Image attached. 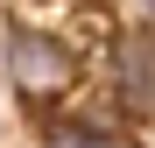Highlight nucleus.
I'll return each mask as SVG.
<instances>
[{
    "instance_id": "1",
    "label": "nucleus",
    "mask_w": 155,
    "mask_h": 148,
    "mask_svg": "<svg viewBox=\"0 0 155 148\" xmlns=\"http://www.w3.org/2000/svg\"><path fill=\"white\" fill-rule=\"evenodd\" d=\"M0 64H7V85L28 92V99H57V92L78 85V57H71V42L49 35V28H35V21H14V28H7Z\"/></svg>"
},
{
    "instance_id": "2",
    "label": "nucleus",
    "mask_w": 155,
    "mask_h": 148,
    "mask_svg": "<svg viewBox=\"0 0 155 148\" xmlns=\"http://www.w3.org/2000/svg\"><path fill=\"white\" fill-rule=\"evenodd\" d=\"M106 92L120 113L155 120V28H127L106 42Z\"/></svg>"
},
{
    "instance_id": "3",
    "label": "nucleus",
    "mask_w": 155,
    "mask_h": 148,
    "mask_svg": "<svg viewBox=\"0 0 155 148\" xmlns=\"http://www.w3.org/2000/svg\"><path fill=\"white\" fill-rule=\"evenodd\" d=\"M35 148H120V134H106L99 120H57Z\"/></svg>"
},
{
    "instance_id": "4",
    "label": "nucleus",
    "mask_w": 155,
    "mask_h": 148,
    "mask_svg": "<svg viewBox=\"0 0 155 148\" xmlns=\"http://www.w3.org/2000/svg\"><path fill=\"white\" fill-rule=\"evenodd\" d=\"M120 7H127V14H134V21H141V28H155V0H120Z\"/></svg>"
}]
</instances>
